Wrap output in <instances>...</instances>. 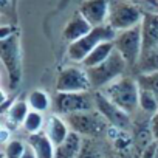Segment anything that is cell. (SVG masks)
<instances>
[{"label": "cell", "mask_w": 158, "mask_h": 158, "mask_svg": "<svg viewBox=\"0 0 158 158\" xmlns=\"http://www.w3.org/2000/svg\"><path fill=\"white\" fill-rule=\"evenodd\" d=\"M27 144H28V143H27ZM22 158H37V156H36L34 150H33L30 146H27V150H25V153L22 155Z\"/></svg>", "instance_id": "f1b7e54d"}, {"label": "cell", "mask_w": 158, "mask_h": 158, "mask_svg": "<svg viewBox=\"0 0 158 158\" xmlns=\"http://www.w3.org/2000/svg\"><path fill=\"white\" fill-rule=\"evenodd\" d=\"M13 34H16V33H14V28H13V27L3 25L2 28H0V40H5V39L11 37Z\"/></svg>", "instance_id": "4316f807"}, {"label": "cell", "mask_w": 158, "mask_h": 158, "mask_svg": "<svg viewBox=\"0 0 158 158\" xmlns=\"http://www.w3.org/2000/svg\"><path fill=\"white\" fill-rule=\"evenodd\" d=\"M56 92L60 93H85L92 92V84L87 68L82 65H70L59 71L56 81Z\"/></svg>", "instance_id": "ba28073f"}, {"label": "cell", "mask_w": 158, "mask_h": 158, "mask_svg": "<svg viewBox=\"0 0 158 158\" xmlns=\"http://www.w3.org/2000/svg\"><path fill=\"white\" fill-rule=\"evenodd\" d=\"M139 110H143V113L150 118L158 113V99L152 92L146 89L139 90Z\"/></svg>", "instance_id": "7402d4cb"}, {"label": "cell", "mask_w": 158, "mask_h": 158, "mask_svg": "<svg viewBox=\"0 0 158 158\" xmlns=\"http://www.w3.org/2000/svg\"><path fill=\"white\" fill-rule=\"evenodd\" d=\"M149 2H152V0H149ZM152 3H153V2H152Z\"/></svg>", "instance_id": "1f68e13d"}, {"label": "cell", "mask_w": 158, "mask_h": 158, "mask_svg": "<svg viewBox=\"0 0 158 158\" xmlns=\"http://www.w3.org/2000/svg\"><path fill=\"white\" fill-rule=\"evenodd\" d=\"M136 74H149L158 71V47L149 51H143L139 62L136 64Z\"/></svg>", "instance_id": "d6986e66"}, {"label": "cell", "mask_w": 158, "mask_h": 158, "mask_svg": "<svg viewBox=\"0 0 158 158\" xmlns=\"http://www.w3.org/2000/svg\"><path fill=\"white\" fill-rule=\"evenodd\" d=\"M118 31H115L109 23L101 25V27H95L89 34H85L84 37H81L79 40L73 42L68 45L67 48V56L71 62L74 64H82L85 60V57L102 42L107 40H115L116 39Z\"/></svg>", "instance_id": "7a4b0ae2"}, {"label": "cell", "mask_w": 158, "mask_h": 158, "mask_svg": "<svg viewBox=\"0 0 158 158\" xmlns=\"http://www.w3.org/2000/svg\"><path fill=\"white\" fill-rule=\"evenodd\" d=\"M47 119L44 118V113L36 112V110H30L28 116L25 118L22 127L27 132V135H33V133H39L45 129Z\"/></svg>", "instance_id": "44dd1931"}, {"label": "cell", "mask_w": 158, "mask_h": 158, "mask_svg": "<svg viewBox=\"0 0 158 158\" xmlns=\"http://www.w3.org/2000/svg\"><path fill=\"white\" fill-rule=\"evenodd\" d=\"M2 158H5V156H3V155H2Z\"/></svg>", "instance_id": "d6a6232c"}, {"label": "cell", "mask_w": 158, "mask_h": 158, "mask_svg": "<svg viewBox=\"0 0 158 158\" xmlns=\"http://www.w3.org/2000/svg\"><path fill=\"white\" fill-rule=\"evenodd\" d=\"M127 64L123 59V56L116 51L112 53V56L104 60L102 64L87 68V74L90 79V84H92V90H102L106 89L109 84H112L113 81L119 79L121 76H124V71H127Z\"/></svg>", "instance_id": "3957f363"}, {"label": "cell", "mask_w": 158, "mask_h": 158, "mask_svg": "<svg viewBox=\"0 0 158 158\" xmlns=\"http://www.w3.org/2000/svg\"><path fill=\"white\" fill-rule=\"evenodd\" d=\"M11 132H13V130H11L8 126H5V124L2 126V130H0V143H2L3 146L8 144V143L13 139V138H10V136H11Z\"/></svg>", "instance_id": "484cf974"}, {"label": "cell", "mask_w": 158, "mask_h": 158, "mask_svg": "<svg viewBox=\"0 0 158 158\" xmlns=\"http://www.w3.org/2000/svg\"><path fill=\"white\" fill-rule=\"evenodd\" d=\"M28 146L34 150L37 158H54L56 156V146L50 139V136L45 133V130L39 133H33L27 136Z\"/></svg>", "instance_id": "9a60e30c"}, {"label": "cell", "mask_w": 158, "mask_h": 158, "mask_svg": "<svg viewBox=\"0 0 158 158\" xmlns=\"http://www.w3.org/2000/svg\"><path fill=\"white\" fill-rule=\"evenodd\" d=\"M0 54L10 77V87L11 90H16L22 81V51L19 45V34L0 40Z\"/></svg>", "instance_id": "5b68a950"}, {"label": "cell", "mask_w": 158, "mask_h": 158, "mask_svg": "<svg viewBox=\"0 0 158 158\" xmlns=\"http://www.w3.org/2000/svg\"><path fill=\"white\" fill-rule=\"evenodd\" d=\"M84 136H81L76 132H70L65 141H62L59 146H56V156L54 158H77L79 152L82 149Z\"/></svg>", "instance_id": "2e32d148"}, {"label": "cell", "mask_w": 158, "mask_h": 158, "mask_svg": "<svg viewBox=\"0 0 158 158\" xmlns=\"http://www.w3.org/2000/svg\"><path fill=\"white\" fill-rule=\"evenodd\" d=\"M150 130H152V135H153V139L158 141V113L152 116L150 119Z\"/></svg>", "instance_id": "83f0119b"}, {"label": "cell", "mask_w": 158, "mask_h": 158, "mask_svg": "<svg viewBox=\"0 0 158 158\" xmlns=\"http://www.w3.org/2000/svg\"><path fill=\"white\" fill-rule=\"evenodd\" d=\"M92 30H93V27L82 17L81 13H77L67 22V25L62 30V36L67 42L73 44V42L79 40L81 37H84L85 34H89Z\"/></svg>", "instance_id": "7c38bea8"}, {"label": "cell", "mask_w": 158, "mask_h": 158, "mask_svg": "<svg viewBox=\"0 0 158 158\" xmlns=\"http://www.w3.org/2000/svg\"><path fill=\"white\" fill-rule=\"evenodd\" d=\"M110 8L112 5L109 0H85L79 8V13L95 28V27L106 25L109 22Z\"/></svg>", "instance_id": "8fae6325"}, {"label": "cell", "mask_w": 158, "mask_h": 158, "mask_svg": "<svg viewBox=\"0 0 158 158\" xmlns=\"http://www.w3.org/2000/svg\"><path fill=\"white\" fill-rule=\"evenodd\" d=\"M27 143L22 139H11L8 144L3 147V156L5 158H22V155L27 150Z\"/></svg>", "instance_id": "d4e9b609"}, {"label": "cell", "mask_w": 158, "mask_h": 158, "mask_svg": "<svg viewBox=\"0 0 158 158\" xmlns=\"http://www.w3.org/2000/svg\"><path fill=\"white\" fill-rule=\"evenodd\" d=\"M28 104H30V109L31 110H36V112H40V113H45L48 112L50 106H53V99L48 96L47 92L44 90H33L28 98H27Z\"/></svg>", "instance_id": "ffe728a7"}, {"label": "cell", "mask_w": 158, "mask_h": 158, "mask_svg": "<svg viewBox=\"0 0 158 158\" xmlns=\"http://www.w3.org/2000/svg\"><path fill=\"white\" fill-rule=\"evenodd\" d=\"M143 33V51H149L158 47V14L146 13L141 22Z\"/></svg>", "instance_id": "4fadbf2b"}, {"label": "cell", "mask_w": 158, "mask_h": 158, "mask_svg": "<svg viewBox=\"0 0 158 158\" xmlns=\"http://www.w3.org/2000/svg\"><path fill=\"white\" fill-rule=\"evenodd\" d=\"M77 158H104L102 149L96 138H84L82 149L79 152Z\"/></svg>", "instance_id": "603a6c76"}, {"label": "cell", "mask_w": 158, "mask_h": 158, "mask_svg": "<svg viewBox=\"0 0 158 158\" xmlns=\"http://www.w3.org/2000/svg\"><path fill=\"white\" fill-rule=\"evenodd\" d=\"M70 130L79 133L84 138H98L107 132L109 123L102 118L98 110L93 112H79L68 116H64Z\"/></svg>", "instance_id": "277c9868"}, {"label": "cell", "mask_w": 158, "mask_h": 158, "mask_svg": "<svg viewBox=\"0 0 158 158\" xmlns=\"http://www.w3.org/2000/svg\"><path fill=\"white\" fill-rule=\"evenodd\" d=\"M136 81L141 89H146L155 95L158 99V71L156 73H149V74H136Z\"/></svg>", "instance_id": "cb8c5ba5"}, {"label": "cell", "mask_w": 158, "mask_h": 158, "mask_svg": "<svg viewBox=\"0 0 158 158\" xmlns=\"http://www.w3.org/2000/svg\"><path fill=\"white\" fill-rule=\"evenodd\" d=\"M115 42V48L116 51L123 56V59L126 60L129 68H135L136 64L139 62L141 53H143V33H141V23L119 31L116 34Z\"/></svg>", "instance_id": "8992f818"}, {"label": "cell", "mask_w": 158, "mask_h": 158, "mask_svg": "<svg viewBox=\"0 0 158 158\" xmlns=\"http://www.w3.org/2000/svg\"><path fill=\"white\" fill-rule=\"evenodd\" d=\"M53 109L54 113L60 116H68L79 112H93L95 107V98L92 92L85 93H60L56 92L53 96Z\"/></svg>", "instance_id": "52a82bcc"}, {"label": "cell", "mask_w": 158, "mask_h": 158, "mask_svg": "<svg viewBox=\"0 0 158 158\" xmlns=\"http://www.w3.org/2000/svg\"><path fill=\"white\" fill-rule=\"evenodd\" d=\"M14 3H16V0H14Z\"/></svg>", "instance_id": "836d02e7"}, {"label": "cell", "mask_w": 158, "mask_h": 158, "mask_svg": "<svg viewBox=\"0 0 158 158\" xmlns=\"http://www.w3.org/2000/svg\"><path fill=\"white\" fill-rule=\"evenodd\" d=\"M153 158H158V146H156V150H155V156Z\"/></svg>", "instance_id": "f546056e"}, {"label": "cell", "mask_w": 158, "mask_h": 158, "mask_svg": "<svg viewBox=\"0 0 158 158\" xmlns=\"http://www.w3.org/2000/svg\"><path fill=\"white\" fill-rule=\"evenodd\" d=\"M115 51V42L113 40H107V42H102V44H99L87 57H85V60L81 64L84 68H92V67H96V65H99V64H102L104 60H107L110 56H112V53Z\"/></svg>", "instance_id": "ac0fdd59"}, {"label": "cell", "mask_w": 158, "mask_h": 158, "mask_svg": "<svg viewBox=\"0 0 158 158\" xmlns=\"http://www.w3.org/2000/svg\"><path fill=\"white\" fill-rule=\"evenodd\" d=\"M144 14L141 10L132 3L127 2H116L110 8V16H109V25L115 31H124L129 28H133L143 22Z\"/></svg>", "instance_id": "30bf717a"}, {"label": "cell", "mask_w": 158, "mask_h": 158, "mask_svg": "<svg viewBox=\"0 0 158 158\" xmlns=\"http://www.w3.org/2000/svg\"><path fill=\"white\" fill-rule=\"evenodd\" d=\"M139 84L132 76H121L101 92L121 110L133 115L139 109Z\"/></svg>", "instance_id": "6da1fadb"}, {"label": "cell", "mask_w": 158, "mask_h": 158, "mask_svg": "<svg viewBox=\"0 0 158 158\" xmlns=\"http://www.w3.org/2000/svg\"><path fill=\"white\" fill-rule=\"evenodd\" d=\"M109 158H115V156H109Z\"/></svg>", "instance_id": "4dcf8cb0"}, {"label": "cell", "mask_w": 158, "mask_h": 158, "mask_svg": "<svg viewBox=\"0 0 158 158\" xmlns=\"http://www.w3.org/2000/svg\"><path fill=\"white\" fill-rule=\"evenodd\" d=\"M44 130L50 136V139L53 141L54 146H59L62 141H65V138L71 132L70 130V126L65 121V118L60 116V115H57V113H53V115L48 116Z\"/></svg>", "instance_id": "5bb4252c"}, {"label": "cell", "mask_w": 158, "mask_h": 158, "mask_svg": "<svg viewBox=\"0 0 158 158\" xmlns=\"http://www.w3.org/2000/svg\"><path fill=\"white\" fill-rule=\"evenodd\" d=\"M93 98H95L96 110L102 115V118L109 123V126H115V127H118L121 130H126V132L132 130V127H133L132 115H129L124 110H121L101 90H95L93 92Z\"/></svg>", "instance_id": "9c48e42d"}, {"label": "cell", "mask_w": 158, "mask_h": 158, "mask_svg": "<svg viewBox=\"0 0 158 158\" xmlns=\"http://www.w3.org/2000/svg\"><path fill=\"white\" fill-rule=\"evenodd\" d=\"M30 110H31V109H30L28 101H23V99L14 101V102L10 106V109L6 110V113H3L5 118H6L5 126H8L11 130L16 129L17 126H22L23 121H25V118L28 116Z\"/></svg>", "instance_id": "e0dca14e"}]
</instances>
